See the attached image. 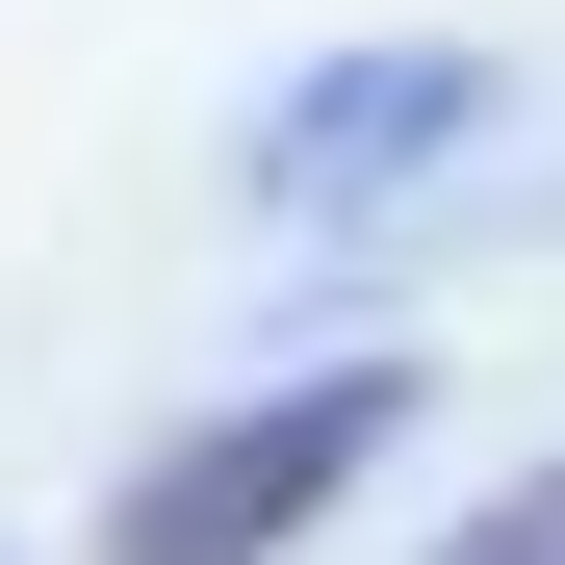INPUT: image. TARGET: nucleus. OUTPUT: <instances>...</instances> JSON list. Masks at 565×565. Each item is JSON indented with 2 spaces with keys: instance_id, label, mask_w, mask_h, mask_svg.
Returning a JSON list of instances; mask_svg holds the SVG:
<instances>
[{
  "instance_id": "nucleus-2",
  "label": "nucleus",
  "mask_w": 565,
  "mask_h": 565,
  "mask_svg": "<svg viewBox=\"0 0 565 565\" xmlns=\"http://www.w3.org/2000/svg\"><path fill=\"white\" fill-rule=\"evenodd\" d=\"M437 154H489V52H334V77L257 104V206L334 232V206H386V180H437Z\"/></svg>"
},
{
  "instance_id": "nucleus-3",
  "label": "nucleus",
  "mask_w": 565,
  "mask_h": 565,
  "mask_svg": "<svg viewBox=\"0 0 565 565\" xmlns=\"http://www.w3.org/2000/svg\"><path fill=\"white\" fill-rule=\"evenodd\" d=\"M412 565H565V462H514V489H489V514H437Z\"/></svg>"
},
{
  "instance_id": "nucleus-1",
  "label": "nucleus",
  "mask_w": 565,
  "mask_h": 565,
  "mask_svg": "<svg viewBox=\"0 0 565 565\" xmlns=\"http://www.w3.org/2000/svg\"><path fill=\"white\" fill-rule=\"evenodd\" d=\"M386 437H412V360H309V386H257V412H206V437H154L129 489H104V565H282Z\"/></svg>"
}]
</instances>
